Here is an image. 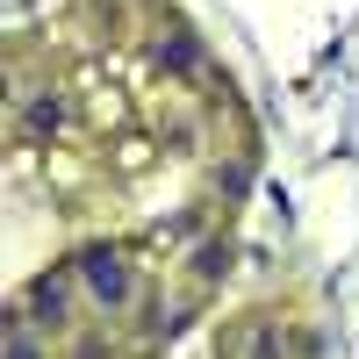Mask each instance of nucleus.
Instances as JSON below:
<instances>
[{"instance_id":"obj_1","label":"nucleus","mask_w":359,"mask_h":359,"mask_svg":"<svg viewBox=\"0 0 359 359\" xmlns=\"http://www.w3.org/2000/svg\"><path fill=\"white\" fill-rule=\"evenodd\" d=\"M72 273H79V287L94 294L101 309H123L130 294H137V273H130V259L115 252V245H94V252H79V266H72Z\"/></svg>"},{"instance_id":"obj_2","label":"nucleus","mask_w":359,"mask_h":359,"mask_svg":"<svg viewBox=\"0 0 359 359\" xmlns=\"http://www.w3.org/2000/svg\"><path fill=\"white\" fill-rule=\"evenodd\" d=\"M29 316L50 323V331H65V323H72V280H57V273L29 280Z\"/></svg>"},{"instance_id":"obj_3","label":"nucleus","mask_w":359,"mask_h":359,"mask_svg":"<svg viewBox=\"0 0 359 359\" xmlns=\"http://www.w3.org/2000/svg\"><path fill=\"white\" fill-rule=\"evenodd\" d=\"M8 359H43V345H36V316H8Z\"/></svg>"},{"instance_id":"obj_4","label":"nucleus","mask_w":359,"mask_h":359,"mask_svg":"<svg viewBox=\"0 0 359 359\" xmlns=\"http://www.w3.org/2000/svg\"><path fill=\"white\" fill-rule=\"evenodd\" d=\"M158 65H172V72H194V65H201V43H194V36H172V43L158 50Z\"/></svg>"},{"instance_id":"obj_5","label":"nucleus","mask_w":359,"mask_h":359,"mask_svg":"<svg viewBox=\"0 0 359 359\" xmlns=\"http://www.w3.org/2000/svg\"><path fill=\"white\" fill-rule=\"evenodd\" d=\"M57 123H65V108H57L50 94H43V101H29V130H36V137H43V130H57Z\"/></svg>"},{"instance_id":"obj_6","label":"nucleus","mask_w":359,"mask_h":359,"mask_svg":"<svg viewBox=\"0 0 359 359\" xmlns=\"http://www.w3.org/2000/svg\"><path fill=\"white\" fill-rule=\"evenodd\" d=\"M223 266H230V245H201V252H194V273H201V280H216Z\"/></svg>"}]
</instances>
